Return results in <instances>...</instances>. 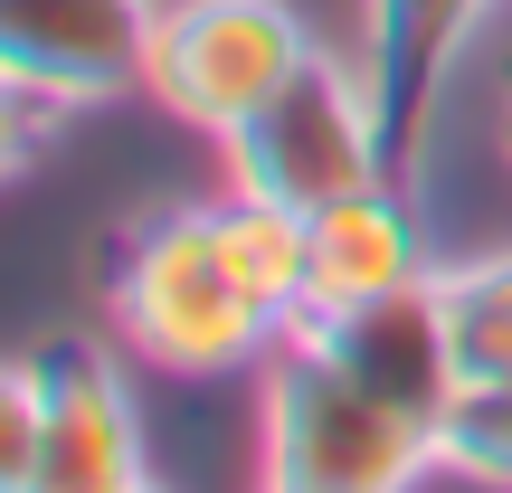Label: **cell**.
<instances>
[{"label": "cell", "instance_id": "52a82bcc", "mask_svg": "<svg viewBox=\"0 0 512 493\" xmlns=\"http://www.w3.org/2000/svg\"><path fill=\"white\" fill-rule=\"evenodd\" d=\"M484 10L494 0H361V76L389 133V181L418 200H427V162H437V105Z\"/></svg>", "mask_w": 512, "mask_h": 493}, {"label": "cell", "instance_id": "3957f363", "mask_svg": "<svg viewBox=\"0 0 512 493\" xmlns=\"http://www.w3.org/2000/svg\"><path fill=\"white\" fill-rule=\"evenodd\" d=\"M228 181L256 190V200H285V209H332L351 190H380L389 181V133L380 105H370V76L351 57H313L294 86H275L266 105L228 133Z\"/></svg>", "mask_w": 512, "mask_h": 493}, {"label": "cell", "instance_id": "5bb4252c", "mask_svg": "<svg viewBox=\"0 0 512 493\" xmlns=\"http://www.w3.org/2000/svg\"><path fill=\"white\" fill-rule=\"evenodd\" d=\"M48 133H57V105H38V95L0 86V190H19V181L38 171V152H48Z\"/></svg>", "mask_w": 512, "mask_h": 493}, {"label": "cell", "instance_id": "4fadbf2b", "mask_svg": "<svg viewBox=\"0 0 512 493\" xmlns=\"http://www.w3.org/2000/svg\"><path fill=\"white\" fill-rule=\"evenodd\" d=\"M38 437H48L38 361H0V493H38Z\"/></svg>", "mask_w": 512, "mask_h": 493}, {"label": "cell", "instance_id": "8992f818", "mask_svg": "<svg viewBox=\"0 0 512 493\" xmlns=\"http://www.w3.org/2000/svg\"><path fill=\"white\" fill-rule=\"evenodd\" d=\"M38 399H48V437H38V493H143V399H133L124 361L95 332H48L29 351Z\"/></svg>", "mask_w": 512, "mask_h": 493}, {"label": "cell", "instance_id": "5b68a950", "mask_svg": "<svg viewBox=\"0 0 512 493\" xmlns=\"http://www.w3.org/2000/svg\"><path fill=\"white\" fill-rule=\"evenodd\" d=\"M162 0H0V86L57 114L143 95Z\"/></svg>", "mask_w": 512, "mask_h": 493}, {"label": "cell", "instance_id": "9a60e30c", "mask_svg": "<svg viewBox=\"0 0 512 493\" xmlns=\"http://www.w3.org/2000/svg\"><path fill=\"white\" fill-rule=\"evenodd\" d=\"M503 143H512V95H503Z\"/></svg>", "mask_w": 512, "mask_h": 493}, {"label": "cell", "instance_id": "7c38bea8", "mask_svg": "<svg viewBox=\"0 0 512 493\" xmlns=\"http://www.w3.org/2000/svg\"><path fill=\"white\" fill-rule=\"evenodd\" d=\"M437 475L512 493V380H465L437 418Z\"/></svg>", "mask_w": 512, "mask_h": 493}, {"label": "cell", "instance_id": "6da1fadb", "mask_svg": "<svg viewBox=\"0 0 512 493\" xmlns=\"http://www.w3.org/2000/svg\"><path fill=\"white\" fill-rule=\"evenodd\" d=\"M105 323L133 361L171 370V380H228V370H266L285 332L247 304L228 275L209 200L143 209L124 238L105 247Z\"/></svg>", "mask_w": 512, "mask_h": 493}, {"label": "cell", "instance_id": "ba28073f", "mask_svg": "<svg viewBox=\"0 0 512 493\" xmlns=\"http://www.w3.org/2000/svg\"><path fill=\"white\" fill-rule=\"evenodd\" d=\"M285 342H313L323 361H342L361 389H380L389 408L437 427L446 399L465 389L456 370V342H446V304H437V275L427 285H399L380 304H351V313H323V323H294Z\"/></svg>", "mask_w": 512, "mask_h": 493}, {"label": "cell", "instance_id": "30bf717a", "mask_svg": "<svg viewBox=\"0 0 512 493\" xmlns=\"http://www.w3.org/2000/svg\"><path fill=\"white\" fill-rule=\"evenodd\" d=\"M209 228H219V256L228 275L247 285V304L266 313L275 332L304 323V275H313V219L285 200H256V190L228 181L219 200H209Z\"/></svg>", "mask_w": 512, "mask_h": 493}, {"label": "cell", "instance_id": "8fae6325", "mask_svg": "<svg viewBox=\"0 0 512 493\" xmlns=\"http://www.w3.org/2000/svg\"><path fill=\"white\" fill-rule=\"evenodd\" d=\"M437 304L465 380H512V247L437 256Z\"/></svg>", "mask_w": 512, "mask_h": 493}, {"label": "cell", "instance_id": "2e32d148", "mask_svg": "<svg viewBox=\"0 0 512 493\" xmlns=\"http://www.w3.org/2000/svg\"><path fill=\"white\" fill-rule=\"evenodd\" d=\"M143 493H162V484H143Z\"/></svg>", "mask_w": 512, "mask_h": 493}, {"label": "cell", "instance_id": "9c48e42d", "mask_svg": "<svg viewBox=\"0 0 512 493\" xmlns=\"http://www.w3.org/2000/svg\"><path fill=\"white\" fill-rule=\"evenodd\" d=\"M437 256H427V200L399 181L351 190V200L313 209V275H304V323L351 304H380L399 285H427Z\"/></svg>", "mask_w": 512, "mask_h": 493}, {"label": "cell", "instance_id": "7a4b0ae2", "mask_svg": "<svg viewBox=\"0 0 512 493\" xmlns=\"http://www.w3.org/2000/svg\"><path fill=\"white\" fill-rule=\"evenodd\" d=\"M437 427L361 389L313 342H275L256 370V493H418Z\"/></svg>", "mask_w": 512, "mask_h": 493}, {"label": "cell", "instance_id": "277c9868", "mask_svg": "<svg viewBox=\"0 0 512 493\" xmlns=\"http://www.w3.org/2000/svg\"><path fill=\"white\" fill-rule=\"evenodd\" d=\"M323 57V38L304 29L294 0H162L152 19V67H143V95L162 114H181L190 133L228 143L275 86Z\"/></svg>", "mask_w": 512, "mask_h": 493}]
</instances>
